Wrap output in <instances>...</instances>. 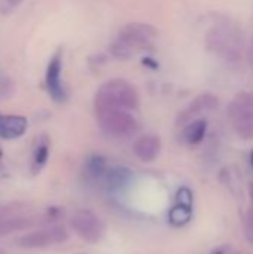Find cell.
I'll list each match as a JSON object with an SVG mask.
<instances>
[{"label":"cell","mask_w":253,"mask_h":254,"mask_svg":"<svg viewBox=\"0 0 253 254\" xmlns=\"http://www.w3.org/2000/svg\"><path fill=\"white\" fill-rule=\"evenodd\" d=\"M95 112L98 110H134L139 107L136 88L124 79H112L103 83L94 98Z\"/></svg>","instance_id":"cell-1"},{"label":"cell","mask_w":253,"mask_h":254,"mask_svg":"<svg viewBox=\"0 0 253 254\" xmlns=\"http://www.w3.org/2000/svg\"><path fill=\"white\" fill-rule=\"evenodd\" d=\"M95 116L100 129L113 138H127L139 129L137 121L127 110H98Z\"/></svg>","instance_id":"cell-2"},{"label":"cell","mask_w":253,"mask_h":254,"mask_svg":"<svg viewBox=\"0 0 253 254\" xmlns=\"http://www.w3.org/2000/svg\"><path fill=\"white\" fill-rule=\"evenodd\" d=\"M228 115L236 134L243 140L253 138V94L240 92L231 101Z\"/></svg>","instance_id":"cell-3"},{"label":"cell","mask_w":253,"mask_h":254,"mask_svg":"<svg viewBox=\"0 0 253 254\" xmlns=\"http://www.w3.org/2000/svg\"><path fill=\"white\" fill-rule=\"evenodd\" d=\"M70 228L73 232L89 244H95L101 240L104 226L98 216L91 210H78L70 217Z\"/></svg>","instance_id":"cell-4"},{"label":"cell","mask_w":253,"mask_h":254,"mask_svg":"<svg viewBox=\"0 0 253 254\" xmlns=\"http://www.w3.org/2000/svg\"><path fill=\"white\" fill-rule=\"evenodd\" d=\"M63 49L60 48L49 60L45 74V86L49 97L55 103H64L67 98V92L63 83Z\"/></svg>","instance_id":"cell-5"},{"label":"cell","mask_w":253,"mask_h":254,"mask_svg":"<svg viewBox=\"0 0 253 254\" xmlns=\"http://www.w3.org/2000/svg\"><path fill=\"white\" fill-rule=\"evenodd\" d=\"M157 37V30L145 22H130L119 31V39L134 51L143 49Z\"/></svg>","instance_id":"cell-6"},{"label":"cell","mask_w":253,"mask_h":254,"mask_svg":"<svg viewBox=\"0 0 253 254\" xmlns=\"http://www.w3.org/2000/svg\"><path fill=\"white\" fill-rule=\"evenodd\" d=\"M209 46L225 58L239 57V37L230 30H213V33L209 34Z\"/></svg>","instance_id":"cell-7"},{"label":"cell","mask_w":253,"mask_h":254,"mask_svg":"<svg viewBox=\"0 0 253 254\" xmlns=\"http://www.w3.org/2000/svg\"><path fill=\"white\" fill-rule=\"evenodd\" d=\"M28 121L19 115H1L0 113V138L15 140L25 134Z\"/></svg>","instance_id":"cell-8"},{"label":"cell","mask_w":253,"mask_h":254,"mask_svg":"<svg viewBox=\"0 0 253 254\" xmlns=\"http://www.w3.org/2000/svg\"><path fill=\"white\" fill-rule=\"evenodd\" d=\"M133 152L142 162H152L158 158L161 152V140L158 135L154 134L142 135L140 138L136 140L133 146Z\"/></svg>","instance_id":"cell-9"},{"label":"cell","mask_w":253,"mask_h":254,"mask_svg":"<svg viewBox=\"0 0 253 254\" xmlns=\"http://www.w3.org/2000/svg\"><path fill=\"white\" fill-rule=\"evenodd\" d=\"M131 179H133V173L127 167H112L107 168L103 182L109 190H121L127 185H130Z\"/></svg>","instance_id":"cell-10"},{"label":"cell","mask_w":253,"mask_h":254,"mask_svg":"<svg viewBox=\"0 0 253 254\" xmlns=\"http://www.w3.org/2000/svg\"><path fill=\"white\" fill-rule=\"evenodd\" d=\"M18 247L25 250H34V249H45L52 244L51 235L48 231H33L18 238L16 241Z\"/></svg>","instance_id":"cell-11"},{"label":"cell","mask_w":253,"mask_h":254,"mask_svg":"<svg viewBox=\"0 0 253 254\" xmlns=\"http://www.w3.org/2000/svg\"><path fill=\"white\" fill-rule=\"evenodd\" d=\"M218 106V100L212 95V94H203L198 98H195L189 107L182 113V122L186 119H192V116H197L203 112H209L213 110Z\"/></svg>","instance_id":"cell-12"},{"label":"cell","mask_w":253,"mask_h":254,"mask_svg":"<svg viewBox=\"0 0 253 254\" xmlns=\"http://www.w3.org/2000/svg\"><path fill=\"white\" fill-rule=\"evenodd\" d=\"M34 223H36V220L25 214L0 219V237H4L7 234L16 232V231H25V229L31 228Z\"/></svg>","instance_id":"cell-13"},{"label":"cell","mask_w":253,"mask_h":254,"mask_svg":"<svg viewBox=\"0 0 253 254\" xmlns=\"http://www.w3.org/2000/svg\"><path fill=\"white\" fill-rule=\"evenodd\" d=\"M206 131H207V121L206 119H197L192 121L185 129H183V140L191 144V146H197L200 144L204 137H206Z\"/></svg>","instance_id":"cell-14"},{"label":"cell","mask_w":253,"mask_h":254,"mask_svg":"<svg viewBox=\"0 0 253 254\" xmlns=\"http://www.w3.org/2000/svg\"><path fill=\"white\" fill-rule=\"evenodd\" d=\"M106 171H107V165H106V159L103 156L92 155L91 158H88V161L85 164V173L92 182L103 180Z\"/></svg>","instance_id":"cell-15"},{"label":"cell","mask_w":253,"mask_h":254,"mask_svg":"<svg viewBox=\"0 0 253 254\" xmlns=\"http://www.w3.org/2000/svg\"><path fill=\"white\" fill-rule=\"evenodd\" d=\"M192 219V210L191 207H185V205H174L170 211H169V222L176 226V228H182L185 225H188Z\"/></svg>","instance_id":"cell-16"},{"label":"cell","mask_w":253,"mask_h":254,"mask_svg":"<svg viewBox=\"0 0 253 254\" xmlns=\"http://www.w3.org/2000/svg\"><path fill=\"white\" fill-rule=\"evenodd\" d=\"M49 158V144L48 141H40L33 153V162H31V170L34 174H37L48 162Z\"/></svg>","instance_id":"cell-17"},{"label":"cell","mask_w":253,"mask_h":254,"mask_svg":"<svg viewBox=\"0 0 253 254\" xmlns=\"http://www.w3.org/2000/svg\"><path fill=\"white\" fill-rule=\"evenodd\" d=\"M30 204L24 201H13L9 204H4L0 207V219L4 217H13V216H21L28 210Z\"/></svg>","instance_id":"cell-18"},{"label":"cell","mask_w":253,"mask_h":254,"mask_svg":"<svg viewBox=\"0 0 253 254\" xmlns=\"http://www.w3.org/2000/svg\"><path fill=\"white\" fill-rule=\"evenodd\" d=\"M110 54L116 58H121V60H127L130 57H133L136 54V51L133 48H130L127 43H124L121 39H118L116 42L112 43L110 46Z\"/></svg>","instance_id":"cell-19"},{"label":"cell","mask_w":253,"mask_h":254,"mask_svg":"<svg viewBox=\"0 0 253 254\" xmlns=\"http://www.w3.org/2000/svg\"><path fill=\"white\" fill-rule=\"evenodd\" d=\"M48 232L51 235L52 244H63L69 240V231L61 225H55V226L49 228Z\"/></svg>","instance_id":"cell-20"},{"label":"cell","mask_w":253,"mask_h":254,"mask_svg":"<svg viewBox=\"0 0 253 254\" xmlns=\"http://www.w3.org/2000/svg\"><path fill=\"white\" fill-rule=\"evenodd\" d=\"M192 202H194L192 192L188 188H180L177 190V204L185 207H192Z\"/></svg>","instance_id":"cell-21"},{"label":"cell","mask_w":253,"mask_h":254,"mask_svg":"<svg viewBox=\"0 0 253 254\" xmlns=\"http://www.w3.org/2000/svg\"><path fill=\"white\" fill-rule=\"evenodd\" d=\"M24 0H1V4H0V10L6 15V13H10L13 12Z\"/></svg>","instance_id":"cell-22"},{"label":"cell","mask_w":253,"mask_h":254,"mask_svg":"<svg viewBox=\"0 0 253 254\" xmlns=\"http://www.w3.org/2000/svg\"><path fill=\"white\" fill-rule=\"evenodd\" d=\"M245 228H246V237H248V240L253 244V207H251L248 210V213H246Z\"/></svg>","instance_id":"cell-23"},{"label":"cell","mask_w":253,"mask_h":254,"mask_svg":"<svg viewBox=\"0 0 253 254\" xmlns=\"http://www.w3.org/2000/svg\"><path fill=\"white\" fill-rule=\"evenodd\" d=\"M230 252V247L228 246H221V247H218L216 250H213L210 254H227Z\"/></svg>","instance_id":"cell-24"},{"label":"cell","mask_w":253,"mask_h":254,"mask_svg":"<svg viewBox=\"0 0 253 254\" xmlns=\"http://www.w3.org/2000/svg\"><path fill=\"white\" fill-rule=\"evenodd\" d=\"M248 55H249V61H251V64L253 65V40H252V43H251V46H249V52H248Z\"/></svg>","instance_id":"cell-25"},{"label":"cell","mask_w":253,"mask_h":254,"mask_svg":"<svg viewBox=\"0 0 253 254\" xmlns=\"http://www.w3.org/2000/svg\"><path fill=\"white\" fill-rule=\"evenodd\" d=\"M249 196H251V201H252L253 204V182L249 183Z\"/></svg>","instance_id":"cell-26"},{"label":"cell","mask_w":253,"mask_h":254,"mask_svg":"<svg viewBox=\"0 0 253 254\" xmlns=\"http://www.w3.org/2000/svg\"><path fill=\"white\" fill-rule=\"evenodd\" d=\"M251 162H252V167H253V152L251 153Z\"/></svg>","instance_id":"cell-27"},{"label":"cell","mask_w":253,"mask_h":254,"mask_svg":"<svg viewBox=\"0 0 253 254\" xmlns=\"http://www.w3.org/2000/svg\"><path fill=\"white\" fill-rule=\"evenodd\" d=\"M0 158H1V150H0Z\"/></svg>","instance_id":"cell-28"}]
</instances>
